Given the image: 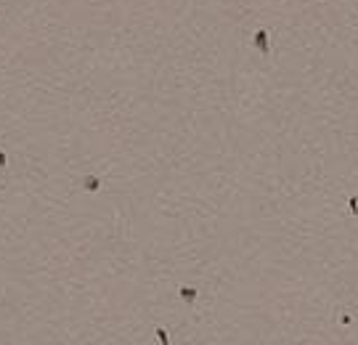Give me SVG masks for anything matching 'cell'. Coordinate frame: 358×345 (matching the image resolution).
Instances as JSON below:
<instances>
[{
	"label": "cell",
	"mask_w": 358,
	"mask_h": 345,
	"mask_svg": "<svg viewBox=\"0 0 358 345\" xmlns=\"http://www.w3.org/2000/svg\"><path fill=\"white\" fill-rule=\"evenodd\" d=\"M350 210H353V213H358V199H350Z\"/></svg>",
	"instance_id": "cell-2"
},
{
	"label": "cell",
	"mask_w": 358,
	"mask_h": 345,
	"mask_svg": "<svg viewBox=\"0 0 358 345\" xmlns=\"http://www.w3.org/2000/svg\"><path fill=\"white\" fill-rule=\"evenodd\" d=\"M257 45H260L263 51H265V48H268V45H265V32H257Z\"/></svg>",
	"instance_id": "cell-1"
}]
</instances>
